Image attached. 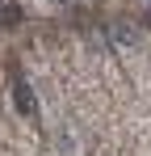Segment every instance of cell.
<instances>
[{
    "mask_svg": "<svg viewBox=\"0 0 151 156\" xmlns=\"http://www.w3.org/2000/svg\"><path fill=\"white\" fill-rule=\"evenodd\" d=\"M13 101H17V110H21V114H34V89H29V84H25V80H13Z\"/></svg>",
    "mask_w": 151,
    "mask_h": 156,
    "instance_id": "6da1fadb",
    "label": "cell"
},
{
    "mask_svg": "<svg viewBox=\"0 0 151 156\" xmlns=\"http://www.w3.org/2000/svg\"><path fill=\"white\" fill-rule=\"evenodd\" d=\"M0 21H4V26H17V21H21V9H17V4H4V9H0Z\"/></svg>",
    "mask_w": 151,
    "mask_h": 156,
    "instance_id": "7a4b0ae2",
    "label": "cell"
},
{
    "mask_svg": "<svg viewBox=\"0 0 151 156\" xmlns=\"http://www.w3.org/2000/svg\"><path fill=\"white\" fill-rule=\"evenodd\" d=\"M147 30H151V13H147Z\"/></svg>",
    "mask_w": 151,
    "mask_h": 156,
    "instance_id": "3957f363",
    "label": "cell"
}]
</instances>
